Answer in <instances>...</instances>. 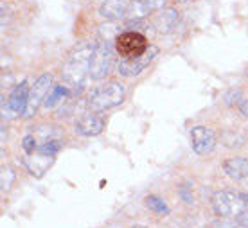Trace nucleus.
<instances>
[{
  "label": "nucleus",
  "mask_w": 248,
  "mask_h": 228,
  "mask_svg": "<svg viewBox=\"0 0 248 228\" xmlns=\"http://www.w3.org/2000/svg\"><path fill=\"white\" fill-rule=\"evenodd\" d=\"M93 50H95V44H81L79 47H76L63 67V79L76 90L78 88L81 90L85 87V79H87V76H90Z\"/></svg>",
  "instance_id": "nucleus-1"
},
{
  "label": "nucleus",
  "mask_w": 248,
  "mask_h": 228,
  "mask_svg": "<svg viewBox=\"0 0 248 228\" xmlns=\"http://www.w3.org/2000/svg\"><path fill=\"white\" fill-rule=\"evenodd\" d=\"M124 95H126L124 85H121L117 81H110L103 87L93 88L87 99V106L88 110L99 113V111H106L119 106L124 101Z\"/></svg>",
  "instance_id": "nucleus-2"
},
{
  "label": "nucleus",
  "mask_w": 248,
  "mask_h": 228,
  "mask_svg": "<svg viewBox=\"0 0 248 228\" xmlns=\"http://www.w3.org/2000/svg\"><path fill=\"white\" fill-rule=\"evenodd\" d=\"M113 65V49L110 42H101L95 44V50L92 56V63H90V79L99 81L110 74Z\"/></svg>",
  "instance_id": "nucleus-3"
},
{
  "label": "nucleus",
  "mask_w": 248,
  "mask_h": 228,
  "mask_svg": "<svg viewBox=\"0 0 248 228\" xmlns=\"http://www.w3.org/2000/svg\"><path fill=\"white\" fill-rule=\"evenodd\" d=\"M148 49H149L148 40L140 32H135V31L123 32L115 40V50H117V54H121V58H124V60L137 58V56L144 54Z\"/></svg>",
  "instance_id": "nucleus-4"
},
{
  "label": "nucleus",
  "mask_w": 248,
  "mask_h": 228,
  "mask_svg": "<svg viewBox=\"0 0 248 228\" xmlns=\"http://www.w3.org/2000/svg\"><path fill=\"white\" fill-rule=\"evenodd\" d=\"M50 90H52V76L42 74L34 81L31 92H29V101H27V106H25V111L22 117L24 119L34 117V113H36L38 108L45 103V99H47Z\"/></svg>",
  "instance_id": "nucleus-5"
},
{
  "label": "nucleus",
  "mask_w": 248,
  "mask_h": 228,
  "mask_svg": "<svg viewBox=\"0 0 248 228\" xmlns=\"http://www.w3.org/2000/svg\"><path fill=\"white\" fill-rule=\"evenodd\" d=\"M212 209L217 216H236L245 209V203L241 201L239 194H234L230 191H217L212 196Z\"/></svg>",
  "instance_id": "nucleus-6"
},
{
  "label": "nucleus",
  "mask_w": 248,
  "mask_h": 228,
  "mask_svg": "<svg viewBox=\"0 0 248 228\" xmlns=\"http://www.w3.org/2000/svg\"><path fill=\"white\" fill-rule=\"evenodd\" d=\"M156 54H158V47L151 45L144 54L137 56V58H128V60H124L123 58L117 65L119 74L124 76V77H133V76H139L144 68L148 67L149 63L155 60Z\"/></svg>",
  "instance_id": "nucleus-7"
},
{
  "label": "nucleus",
  "mask_w": 248,
  "mask_h": 228,
  "mask_svg": "<svg viewBox=\"0 0 248 228\" xmlns=\"http://www.w3.org/2000/svg\"><path fill=\"white\" fill-rule=\"evenodd\" d=\"M191 146L194 153L209 154L216 148V133L205 126H194L191 130Z\"/></svg>",
  "instance_id": "nucleus-8"
},
{
  "label": "nucleus",
  "mask_w": 248,
  "mask_h": 228,
  "mask_svg": "<svg viewBox=\"0 0 248 228\" xmlns=\"http://www.w3.org/2000/svg\"><path fill=\"white\" fill-rule=\"evenodd\" d=\"M105 130V119L97 115L95 111L85 113L76 121V131L83 137H95Z\"/></svg>",
  "instance_id": "nucleus-9"
},
{
  "label": "nucleus",
  "mask_w": 248,
  "mask_h": 228,
  "mask_svg": "<svg viewBox=\"0 0 248 228\" xmlns=\"http://www.w3.org/2000/svg\"><path fill=\"white\" fill-rule=\"evenodd\" d=\"M130 6V0H103V4L99 7V15L110 22H117V20L128 18Z\"/></svg>",
  "instance_id": "nucleus-10"
},
{
  "label": "nucleus",
  "mask_w": 248,
  "mask_h": 228,
  "mask_svg": "<svg viewBox=\"0 0 248 228\" xmlns=\"http://www.w3.org/2000/svg\"><path fill=\"white\" fill-rule=\"evenodd\" d=\"M178 11L173 9V7H166V9H160L156 13L153 20H151V27L155 29L158 34H168L171 32L178 25Z\"/></svg>",
  "instance_id": "nucleus-11"
},
{
  "label": "nucleus",
  "mask_w": 248,
  "mask_h": 228,
  "mask_svg": "<svg viewBox=\"0 0 248 228\" xmlns=\"http://www.w3.org/2000/svg\"><path fill=\"white\" fill-rule=\"evenodd\" d=\"M52 164H54V156L44 154V153H38V154L32 153V154H27L24 158L25 169H27L29 174L34 176V178H42V176L49 171V167L52 166Z\"/></svg>",
  "instance_id": "nucleus-12"
},
{
  "label": "nucleus",
  "mask_w": 248,
  "mask_h": 228,
  "mask_svg": "<svg viewBox=\"0 0 248 228\" xmlns=\"http://www.w3.org/2000/svg\"><path fill=\"white\" fill-rule=\"evenodd\" d=\"M29 87L27 83H20L18 87L15 88L9 95V101H7V106L11 110L13 115H24L25 106H27V101H29Z\"/></svg>",
  "instance_id": "nucleus-13"
},
{
  "label": "nucleus",
  "mask_w": 248,
  "mask_h": 228,
  "mask_svg": "<svg viewBox=\"0 0 248 228\" xmlns=\"http://www.w3.org/2000/svg\"><path fill=\"white\" fill-rule=\"evenodd\" d=\"M223 171L232 180H245L248 176V160L243 156H234L225 160Z\"/></svg>",
  "instance_id": "nucleus-14"
},
{
  "label": "nucleus",
  "mask_w": 248,
  "mask_h": 228,
  "mask_svg": "<svg viewBox=\"0 0 248 228\" xmlns=\"http://www.w3.org/2000/svg\"><path fill=\"white\" fill-rule=\"evenodd\" d=\"M68 88L63 87V85H56V87H52V90L49 92V95H47V99H45V108H52V106H56L58 103H62L63 99L68 95Z\"/></svg>",
  "instance_id": "nucleus-15"
},
{
  "label": "nucleus",
  "mask_w": 248,
  "mask_h": 228,
  "mask_svg": "<svg viewBox=\"0 0 248 228\" xmlns=\"http://www.w3.org/2000/svg\"><path fill=\"white\" fill-rule=\"evenodd\" d=\"M144 203H146V207H148L149 210H153L156 214H162V216L169 214V207L166 205V201L160 199L158 196H146Z\"/></svg>",
  "instance_id": "nucleus-16"
},
{
  "label": "nucleus",
  "mask_w": 248,
  "mask_h": 228,
  "mask_svg": "<svg viewBox=\"0 0 248 228\" xmlns=\"http://www.w3.org/2000/svg\"><path fill=\"white\" fill-rule=\"evenodd\" d=\"M62 149V140L60 138H49V140H45L42 146H38V153H44V154H50V156H54Z\"/></svg>",
  "instance_id": "nucleus-17"
},
{
  "label": "nucleus",
  "mask_w": 248,
  "mask_h": 228,
  "mask_svg": "<svg viewBox=\"0 0 248 228\" xmlns=\"http://www.w3.org/2000/svg\"><path fill=\"white\" fill-rule=\"evenodd\" d=\"M99 34L103 38V42H115L119 36V27L115 24H105L99 27Z\"/></svg>",
  "instance_id": "nucleus-18"
},
{
  "label": "nucleus",
  "mask_w": 248,
  "mask_h": 228,
  "mask_svg": "<svg viewBox=\"0 0 248 228\" xmlns=\"http://www.w3.org/2000/svg\"><path fill=\"white\" fill-rule=\"evenodd\" d=\"M22 148L27 154H32L34 151L38 149V144H36V137L34 135H25L24 140H22Z\"/></svg>",
  "instance_id": "nucleus-19"
},
{
  "label": "nucleus",
  "mask_w": 248,
  "mask_h": 228,
  "mask_svg": "<svg viewBox=\"0 0 248 228\" xmlns=\"http://www.w3.org/2000/svg\"><path fill=\"white\" fill-rule=\"evenodd\" d=\"M13 180H15V173H13L9 167H4L2 169V191H7L11 187Z\"/></svg>",
  "instance_id": "nucleus-20"
},
{
  "label": "nucleus",
  "mask_w": 248,
  "mask_h": 228,
  "mask_svg": "<svg viewBox=\"0 0 248 228\" xmlns=\"http://www.w3.org/2000/svg\"><path fill=\"white\" fill-rule=\"evenodd\" d=\"M178 194H180V198L186 201L187 205H191L192 201H194V198H192V192H191V189H189V185H182L180 189H178Z\"/></svg>",
  "instance_id": "nucleus-21"
},
{
  "label": "nucleus",
  "mask_w": 248,
  "mask_h": 228,
  "mask_svg": "<svg viewBox=\"0 0 248 228\" xmlns=\"http://www.w3.org/2000/svg\"><path fill=\"white\" fill-rule=\"evenodd\" d=\"M236 223L237 225H241V227L248 228V209L247 207H245L239 214H236Z\"/></svg>",
  "instance_id": "nucleus-22"
},
{
  "label": "nucleus",
  "mask_w": 248,
  "mask_h": 228,
  "mask_svg": "<svg viewBox=\"0 0 248 228\" xmlns=\"http://www.w3.org/2000/svg\"><path fill=\"white\" fill-rule=\"evenodd\" d=\"M239 111H241L243 115L248 119V99H245V101H241V103H239Z\"/></svg>",
  "instance_id": "nucleus-23"
},
{
  "label": "nucleus",
  "mask_w": 248,
  "mask_h": 228,
  "mask_svg": "<svg viewBox=\"0 0 248 228\" xmlns=\"http://www.w3.org/2000/svg\"><path fill=\"white\" fill-rule=\"evenodd\" d=\"M239 198H241V201L245 203V207L248 209V194H239Z\"/></svg>",
  "instance_id": "nucleus-24"
},
{
  "label": "nucleus",
  "mask_w": 248,
  "mask_h": 228,
  "mask_svg": "<svg viewBox=\"0 0 248 228\" xmlns=\"http://www.w3.org/2000/svg\"><path fill=\"white\" fill-rule=\"evenodd\" d=\"M131 228H146V227H140V225H135V227H131Z\"/></svg>",
  "instance_id": "nucleus-25"
},
{
  "label": "nucleus",
  "mask_w": 248,
  "mask_h": 228,
  "mask_svg": "<svg viewBox=\"0 0 248 228\" xmlns=\"http://www.w3.org/2000/svg\"><path fill=\"white\" fill-rule=\"evenodd\" d=\"M178 2H187V0H178Z\"/></svg>",
  "instance_id": "nucleus-26"
},
{
  "label": "nucleus",
  "mask_w": 248,
  "mask_h": 228,
  "mask_svg": "<svg viewBox=\"0 0 248 228\" xmlns=\"http://www.w3.org/2000/svg\"><path fill=\"white\" fill-rule=\"evenodd\" d=\"M247 76H248V67H247Z\"/></svg>",
  "instance_id": "nucleus-27"
}]
</instances>
